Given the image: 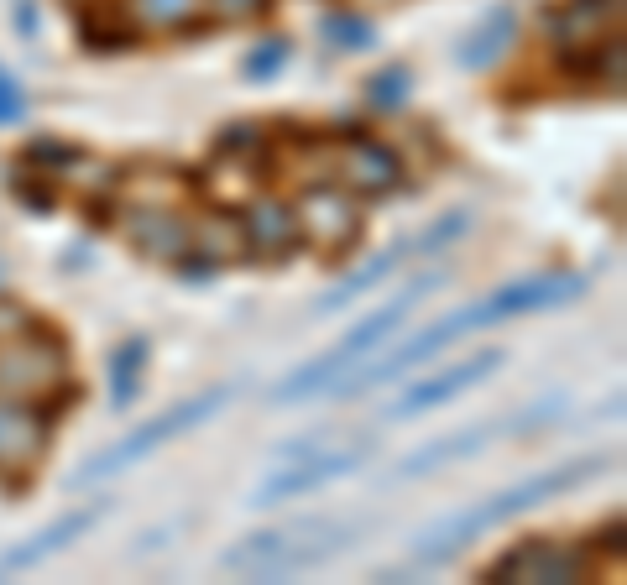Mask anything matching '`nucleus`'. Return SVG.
<instances>
[{
	"mask_svg": "<svg viewBox=\"0 0 627 585\" xmlns=\"http://www.w3.org/2000/svg\"><path fill=\"white\" fill-rule=\"evenodd\" d=\"M580 293H586V277H580V272H533V277L497 283V288H486L481 298L460 303V309H450V314H439L434 324H424V330H413L398 350H387L377 366H361V377H356V371H345L330 392H335V397H366V392H377V387H387V382L408 377L413 366L434 361L439 350H450L455 340H466L471 330H486V324L518 319V314L560 309V303H575Z\"/></svg>",
	"mask_w": 627,
	"mask_h": 585,
	"instance_id": "1",
	"label": "nucleus"
},
{
	"mask_svg": "<svg viewBox=\"0 0 627 585\" xmlns=\"http://www.w3.org/2000/svg\"><path fill=\"white\" fill-rule=\"evenodd\" d=\"M612 465H617V455H607V450L565 455L560 465H549V471H533L528 481H513V486L492 491V497H481V502H471V507L450 512V518L429 523L424 533L413 538L408 559H413V565H450V559L466 554L481 533H492V528H502V523L523 518V512H533V507L565 497V491H575V486L596 481L601 471H612Z\"/></svg>",
	"mask_w": 627,
	"mask_h": 585,
	"instance_id": "2",
	"label": "nucleus"
},
{
	"mask_svg": "<svg viewBox=\"0 0 627 585\" xmlns=\"http://www.w3.org/2000/svg\"><path fill=\"white\" fill-rule=\"evenodd\" d=\"M371 528V518H293L277 528H257L225 544L215 554V565L230 575H251V580H288V575H309L319 565L340 559L356 538Z\"/></svg>",
	"mask_w": 627,
	"mask_h": 585,
	"instance_id": "3",
	"label": "nucleus"
},
{
	"mask_svg": "<svg viewBox=\"0 0 627 585\" xmlns=\"http://www.w3.org/2000/svg\"><path fill=\"white\" fill-rule=\"evenodd\" d=\"M434 288H445V272H418L413 283H403V293H392V298L382 303V309H371L366 319H356L330 350H319L314 361H304L298 371H288V377L272 387V403H277V408H293V403H304V397H314V392H330L345 371H356L366 356H377V350L403 330L408 314H413Z\"/></svg>",
	"mask_w": 627,
	"mask_h": 585,
	"instance_id": "4",
	"label": "nucleus"
},
{
	"mask_svg": "<svg viewBox=\"0 0 627 585\" xmlns=\"http://www.w3.org/2000/svg\"><path fill=\"white\" fill-rule=\"evenodd\" d=\"M246 392V382L236 377V382H215V387H204V392H194V397H183V403H173V408H162V413H152V418H142L131 434H121L115 444H105L100 455H89L79 471H74V486H89V481H110V476H121V471H131V465H142L147 455H157L162 444H173L178 434H189V429H199V424H209L220 408H230L236 397Z\"/></svg>",
	"mask_w": 627,
	"mask_h": 585,
	"instance_id": "5",
	"label": "nucleus"
},
{
	"mask_svg": "<svg viewBox=\"0 0 627 585\" xmlns=\"http://www.w3.org/2000/svg\"><path fill=\"white\" fill-rule=\"evenodd\" d=\"M371 434H356L345 444H330V450H314V455H293V460H277V471H267L257 486H251L246 507H283L293 497H309V491H324L345 476H356L361 465L371 460Z\"/></svg>",
	"mask_w": 627,
	"mask_h": 585,
	"instance_id": "6",
	"label": "nucleus"
},
{
	"mask_svg": "<svg viewBox=\"0 0 627 585\" xmlns=\"http://www.w3.org/2000/svg\"><path fill=\"white\" fill-rule=\"evenodd\" d=\"M502 366H507V350H502V345H486V350H476V356L455 361V366H439V371H429V377H418L408 392H398V397H392L387 418H392V424H398V418L408 424V418L439 413V408H450L455 397H466L471 387L492 382Z\"/></svg>",
	"mask_w": 627,
	"mask_h": 585,
	"instance_id": "7",
	"label": "nucleus"
},
{
	"mask_svg": "<svg viewBox=\"0 0 627 585\" xmlns=\"http://www.w3.org/2000/svg\"><path fill=\"white\" fill-rule=\"evenodd\" d=\"M518 434H523V408H518V413L481 418V424H466V429H455V434H439V439H429V444H418L413 455L392 460L387 481H418V476L450 471V465H460V460L481 455L486 444H497V439H518Z\"/></svg>",
	"mask_w": 627,
	"mask_h": 585,
	"instance_id": "8",
	"label": "nucleus"
},
{
	"mask_svg": "<svg viewBox=\"0 0 627 585\" xmlns=\"http://www.w3.org/2000/svg\"><path fill=\"white\" fill-rule=\"evenodd\" d=\"M105 512H110V502L95 497V502H84V507H68L63 518H53V523H42L32 538H21V544H11L6 554H0V580H6V575H27L37 565H48L53 554L74 549L89 528L105 523Z\"/></svg>",
	"mask_w": 627,
	"mask_h": 585,
	"instance_id": "9",
	"label": "nucleus"
},
{
	"mask_svg": "<svg viewBox=\"0 0 627 585\" xmlns=\"http://www.w3.org/2000/svg\"><path fill=\"white\" fill-rule=\"evenodd\" d=\"M586 554L570 544H554V538H528V544L507 549L486 580H533V585H565V580H586Z\"/></svg>",
	"mask_w": 627,
	"mask_h": 585,
	"instance_id": "10",
	"label": "nucleus"
},
{
	"mask_svg": "<svg viewBox=\"0 0 627 585\" xmlns=\"http://www.w3.org/2000/svg\"><path fill=\"white\" fill-rule=\"evenodd\" d=\"M408 256H413V246H408V241L387 246V251H377V256H366V262H361L356 272H345L330 293L309 303V314H314V319H324V314H340V309H351L356 298H366V293L377 288V283H387L392 272H403V267H408Z\"/></svg>",
	"mask_w": 627,
	"mask_h": 585,
	"instance_id": "11",
	"label": "nucleus"
},
{
	"mask_svg": "<svg viewBox=\"0 0 627 585\" xmlns=\"http://www.w3.org/2000/svg\"><path fill=\"white\" fill-rule=\"evenodd\" d=\"M53 424L32 403H0V471H21V465L42 460Z\"/></svg>",
	"mask_w": 627,
	"mask_h": 585,
	"instance_id": "12",
	"label": "nucleus"
},
{
	"mask_svg": "<svg viewBox=\"0 0 627 585\" xmlns=\"http://www.w3.org/2000/svg\"><path fill=\"white\" fill-rule=\"evenodd\" d=\"M513 42H518V16H513V6H492L466 37H460L455 63L471 68V74H486V68H497V58L513 48Z\"/></svg>",
	"mask_w": 627,
	"mask_h": 585,
	"instance_id": "13",
	"label": "nucleus"
},
{
	"mask_svg": "<svg viewBox=\"0 0 627 585\" xmlns=\"http://www.w3.org/2000/svg\"><path fill=\"white\" fill-rule=\"evenodd\" d=\"M340 178H345V189H351V194H382V189H392V183L403 178V162H398L392 147L371 142V136H356V142L345 147Z\"/></svg>",
	"mask_w": 627,
	"mask_h": 585,
	"instance_id": "14",
	"label": "nucleus"
},
{
	"mask_svg": "<svg viewBox=\"0 0 627 585\" xmlns=\"http://www.w3.org/2000/svg\"><path fill=\"white\" fill-rule=\"evenodd\" d=\"M126 230H131V241L142 256H157V262L189 256V220L183 215H168V209H131Z\"/></svg>",
	"mask_w": 627,
	"mask_h": 585,
	"instance_id": "15",
	"label": "nucleus"
},
{
	"mask_svg": "<svg viewBox=\"0 0 627 585\" xmlns=\"http://www.w3.org/2000/svg\"><path fill=\"white\" fill-rule=\"evenodd\" d=\"M241 230H246V246H257V256H267V251H293L298 241H304V230H298V215L288 204H272V199H257L241 215Z\"/></svg>",
	"mask_w": 627,
	"mask_h": 585,
	"instance_id": "16",
	"label": "nucleus"
},
{
	"mask_svg": "<svg viewBox=\"0 0 627 585\" xmlns=\"http://www.w3.org/2000/svg\"><path fill=\"white\" fill-rule=\"evenodd\" d=\"M147 361H152V345H147V335H126L121 345L110 350V408L115 413H126L136 397H142V387H147Z\"/></svg>",
	"mask_w": 627,
	"mask_h": 585,
	"instance_id": "17",
	"label": "nucleus"
},
{
	"mask_svg": "<svg viewBox=\"0 0 627 585\" xmlns=\"http://www.w3.org/2000/svg\"><path fill=\"white\" fill-rule=\"evenodd\" d=\"M476 225V215H471V209L466 204H455V209H445V215H439V220H429L424 230H418V236L408 241L413 246V256H434V251H445V246H455L460 236H466V230Z\"/></svg>",
	"mask_w": 627,
	"mask_h": 585,
	"instance_id": "18",
	"label": "nucleus"
},
{
	"mask_svg": "<svg viewBox=\"0 0 627 585\" xmlns=\"http://www.w3.org/2000/svg\"><path fill=\"white\" fill-rule=\"evenodd\" d=\"M32 350H37V356H42V371H27V377H21V387H53L58 382V371H63V350L48 340V335H32ZM11 366H32L27 356H21V345H11L6 350V356H0V371H11Z\"/></svg>",
	"mask_w": 627,
	"mask_h": 585,
	"instance_id": "19",
	"label": "nucleus"
},
{
	"mask_svg": "<svg viewBox=\"0 0 627 585\" xmlns=\"http://www.w3.org/2000/svg\"><path fill=\"white\" fill-rule=\"evenodd\" d=\"M288 58H293V42H288V37H267V42H257L251 58H246V79H251V84H267V79L283 74Z\"/></svg>",
	"mask_w": 627,
	"mask_h": 585,
	"instance_id": "20",
	"label": "nucleus"
},
{
	"mask_svg": "<svg viewBox=\"0 0 627 585\" xmlns=\"http://www.w3.org/2000/svg\"><path fill=\"white\" fill-rule=\"evenodd\" d=\"M324 37L335 42V48H351V53H366L371 42V21H361V16H324Z\"/></svg>",
	"mask_w": 627,
	"mask_h": 585,
	"instance_id": "21",
	"label": "nucleus"
},
{
	"mask_svg": "<svg viewBox=\"0 0 627 585\" xmlns=\"http://www.w3.org/2000/svg\"><path fill=\"white\" fill-rule=\"evenodd\" d=\"M366 100L382 105V110H398V105L408 100V74H403V68H382V74H371Z\"/></svg>",
	"mask_w": 627,
	"mask_h": 585,
	"instance_id": "22",
	"label": "nucleus"
},
{
	"mask_svg": "<svg viewBox=\"0 0 627 585\" xmlns=\"http://www.w3.org/2000/svg\"><path fill=\"white\" fill-rule=\"evenodd\" d=\"M21 115H27V95H21V84L0 68V126H16Z\"/></svg>",
	"mask_w": 627,
	"mask_h": 585,
	"instance_id": "23",
	"label": "nucleus"
},
{
	"mask_svg": "<svg viewBox=\"0 0 627 585\" xmlns=\"http://www.w3.org/2000/svg\"><path fill=\"white\" fill-rule=\"evenodd\" d=\"M189 6H194V0H142V11H147L152 21H178Z\"/></svg>",
	"mask_w": 627,
	"mask_h": 585,
	"instance_id": "24",
	"label": "nucleus"
},
{
	"mask_svg": "<svg viewBox=\"0 0 627 585\" xmlns=\"http://www.w3.org/2000/svg\"><path fill=\"white\" fill-rule=\"evenodd\" d=\"M215 6L225 16H257V11H267V0H215Z\"/></svg>",
	"mask_w": 627,
	"mask_h": 585,
	"instance_id": "25",
	"label": "nucleus"
},
{
	"mask_svg": "<svg viewBox=\"0 0 627 585\" xmlns=\"http://www.w3.org/2000/svg\"><path fill=\"white\" fill-rule=\"evenodd\" d=\"M16 27L37 32V11H32V0H21V6H16Z\"/></svg>",
	"mask_w": 627,
	"mask_h": 585,
	"instance_id": "26",
	"label": "nucleus"
}]
</instances>
